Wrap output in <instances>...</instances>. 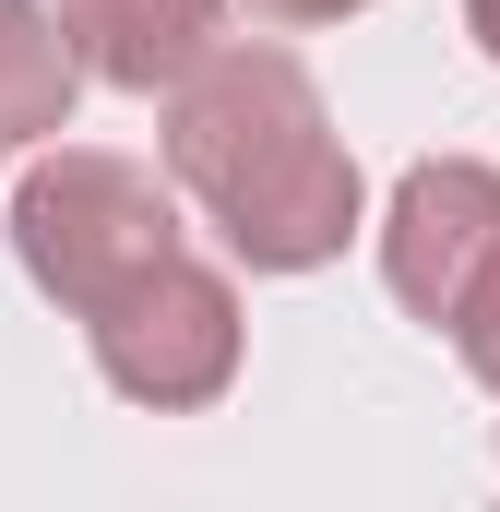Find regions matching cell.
Masks as SVG:
<instances>
[{
    "label": "cell",
    "mask_w": 500,
    "mask_h": 512,
    "mask_svg": "<svg viewBox=\"0 0 500 512\" xmlns=\"http://www.w3.org/2000/svg\"><path fill=\"white\" fill-rule=\"evenodd\" d=\"M250 12H274V24H346V12H370V0H250Z\"/></svg>",
    "instance_id": "ba28073f"
},
{
    "label": "cell",
    "mask_w": 500,
    "mask_h": 512,
    "mask_svg": "<svg viewBox=\"0 0 500 512\" xmlns=\"http://www.w3.org/2000/svg\"><path fill=\"white\" fill-rule=\"evenodd\" d=\"M84 36L72 12H36V0H0V155L12 143H48L72 131V96H84Z\"/></svg>",
    "instance_id": "8992f818"
},
{
    "label": "cell",
    "mask_w": 500,
    "mask_h": 512,
    "mask_svg": "<svg viewBox=\"0 0 500 512\" xmlns=\"http://www.w3.org/2000/svg\"><path fill=\"white\" fill-rule=\"evenodd\" d=\"M500 262V167L489 155H417L381 203V286L417 322H453Z\"/></svg>",
    "instance_id": "277c9868"
},
{
    "label": "cell",
    "mask_w": 500,
    "mask_h": 512,
    "mask_svg": "<svg viewBox=\"0 0 500 512\" xmlns=\"http://www.w3.org/2000/svg\"><path fill=\"white\" fill-rule=\"evenodd\" d=\"M453 346H465V370H477V382L500 393V262L477 274V298L453 310Z\"/></svg>",
    "instance_id": "52a82bcc"
},
{
    "label": "cell",
    "mask_w": 500,
    "mask_h": 512,
    "mask_svg": "<svg viewBox=\"0 0 500 512\" xmlns=\"http://www.w3.org/2000/svg\"><path fill=\"white\" fill-rule=\"evenodd\" d=\"M60 12H72L84 60H96L120 96H155V84H179V72L215 48V12H227V0H60Z\"/></svg>",
    "instance_id": "5b68a950"
},
{
    "label": "cell",
    "mask_w": 500,
    "mask_h": 512,
    "mask_svg": "<svg viewBox=\"0 0 500 512\" xmlns=\"http://www.w3.org/2000/svg\"><path fill=\"white\" fill-rule=\"evenodd\" d=\"M167 179L250 274H310L358 239V155L286 48H203L167 84Z\"/></svg>",
    "instance_id": "6da1fadb"
},
{
    "label": "cell",
    "mask_w": 500,
    "mask_h": 512,
    "mask_svg": "<svg viewBox=\"0 0 500 512\" xmlns=\"http://www.w3.org/2000/svg\"><path fill=\"white\" fill-rule=\"evenodd\" d=\"M12 251H24V274L72 322H96L120 286H143L155 262L179 251V203H167L155 167L96 155V143H60V155H36L12 179Z\"/></svg>",
    "instance_id": "7a4b0ae2"
},
{
    "label": "cell",
    "mask_w": 500,
    "mask_h": 512,
    "mask_svg": "<svg viewBox=\"0 0 500 512\" xmlns=\"http://www.w3.org/2000/svg\"><path fill=\"white\" fill-rule=\"evenodd\" d=\"M84 334H96L108 393L155 405V417H191V405H215L239 382V286L215 262H191V251H167L143 286H120Z\"/></svg>",
    "instance_id": "3957f363"
},
{
    "label": "cell",
    "mask_w": 500,
    "mask_h": 512,
    "mask_svg": "<svg viewBox=\"0 0 500 512\" xmlns=\"http://www.w3.org/2000/svg\"><path fill=\"white\" fill-rule=\"evenodd\" d=\"M465 36H477V48L500 60V0H465Z\"/></svg>",
    "instance_id": "9c48e42d"
}]
</instances>
